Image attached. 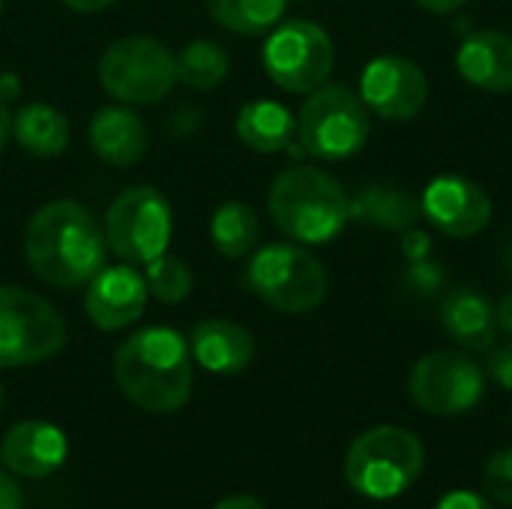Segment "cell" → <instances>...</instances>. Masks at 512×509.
I'll list each match as a JSON object with an SVG mask.
<instances>
[{
  "mask_svg": "<svg viewBox=\"0 0 512 509\" xmlns=\"http://www.w3.org/2000/svg\"><path fill=\"white\" fill-rule=\"evenodd\" d=\"M411 402L435 417L474 411L486 396V369L462 351H432L408 375Z\"/></svg>",
  "mask_w": 512,
  "mask_h": 509,
  "instance_id": "cell-11",
  "label": "cell"
},
{
  "mask_svg": "<svg viewBox=\"0 0 512 509\" xmlns=\"http://www.w3.org/2000/svg\"><path fill=\"white\" fill-rule=\"evenodd\" d=\"M285 6L288 0H204L207 15L240 36L270 33L282 21Z\"/></svg>",
  "mask_w": 512,
  "mask_h": 509,
  "instance_id": "cell-24",
  "label": "cell"
},
{
  "mask_svg": "<svg viewBox=\"0 0 512 509\" xmlns=\"http://www.w3.org/2000/svg\"><path fill=\"white\" fill-rule=\"evenodd\" d=\"M210 240L213 249L225 258H246L258 249L261 222L258 213L243 201H225L210 219Z\"/></svg>",
  "mask_w": 512,
  "mask_h": 509,
  "instance_id": "cell-23",
  "label": "cell"
},
{
  "mask_svg": "<svg viewBox=\"0 0 512 509\" xmlns=\"http://www.w3.org/2000/svg\"><path fill=\"white\" fill-rule=\"evenodd\" d=\"M228 54L210 39H195L177 54V84L189 90H213L228 75Z\"/></svg>",
  "mask_w": 512,
  "mask_h": 509,
  "instance_id": "cell-25",
  "label": "cell"
},
{
  "mask_svg": "<svg viewBox=\"0 0 512 509\" xmlns=\"http://www.w3.org/2000/svg\"><path fill=\"white\" fill-rule=\"evenodd\" d=\"M495 318H498V330H504L507 336H512V291H507V294L498 300Z\"/></svg>",
  "mask_w": 512,
  "mask_h": 509,
  "instance_id": "cell-33",
  "label": "cell"
},
{
  "mask_svg": "<svg viewBox=\"0 0 512 509\" xmlns=\"http://www.w3.org/2000/svg\"><path fill=\"white\" fill-rule=\"evenodd\" d=\"M114 381L141 411H180L192 396V348L171 327H144L114 351Z\"/></svg>",
  "mask_w": 512,
  "mask_h": 509,
  "instance_id": "cell-2",
  "label": "cell"
},
{
  "mask_svg": "<svg viewBox=\"0 0 512 509\" xmlns=\"http://www.w3.org/2000/svg\"><path fill=\"white\" fill-rule=\"evenodd\" d=\"M426 468L423 441L402 426H375L363 432L345 456L348 486L369 501L405 495Z\"/></svg>",
  "mask_w": 512,
  "mask_h": 509,
  "instance_id": "cell-4",
  "label": "cell"
},
{
  "mask_svg": "<svg viewBox=\"0 0 512 509\" xmlns=\"http://www.w3.org/2000/svg\"><path fill=\"white\" fill-rule=\"evenodd\" d=\"M267 207L273 225L300 246H324L351 222V198L342 183L309 165L279 171Z\"/></svg>",
  "mask_w": 512,
  "mask_h": 509,
  "instance_id": "cell-3",
  "label": "cell"
},
{
  "mask_svg": "<svg viewBox=\"0 0 512 509\" xmlns=\"http://www.w3.org/2000/svg\"><path fill=\"white\" fill-rule=\"evenodd\" d=\"M441 327L465 351H492L498 342L495 306L480 288L450 291L441 303Z\"/></svg>",
  "mask_w": 512,
  "mask_h": 509,
  "instance_id": "cell-19",
  "label": "cell"
},
{
  "mask_svg": "<svg viewBox=\"0 0 512 509\" xmlns=\"http://www.w3.org/2000/svg\"><path fill=\"white\" fill-rule=\"evenodd\" d=\"M423 216L447 237H477L492 219V198L468 177H435L420 195Z\"/></svg>",
  "mask_w": 512,
  "mask_h": 509,
  "instance_id": "cell-13",
  "label": "cell"
},
{
  "mask_svg": "<svg viewBox=\"0 0 512 509\" xmlns=\"http://www.w3.org/2000/svg\"><path fill=\"white\" fill-rule=\"evenodd\" d=\"M9 135H12V114H9V105L0 102V153L9 141Z\"/></svg>",
  "mask_w": 512,
  "mask_h": 509,
  "instance_id": "cell-37",
  "label": "cell"
},
{
  "mask_svg": "<svg viewBox=\"0 0 512 509\" xmlns=\"http://www.w3.org/2000/svg\"><path fill=\"white\" fill-rule=\"evenodd\" d=\"M18 96H21V81H18V75H15V72H0V102L9 105V102L18 99Z\"/></svg>",
  "mask_w": 512,
  "mask_h": 509,
  "instance_id": "cell-32",
  "label": "cell"
},
{
  "mask_svg": "<svg viewBox=\"0 0 512 509\" xmlns=\"http://www.w3.org/2000/svg\"><path fill=\"white\" fill-rule=\"evenodd\" d=\"M360 99L378 117L390 123H408L426 108L429 81L414 60L399 54H381L369 60L360 75Z\"/></svg>",
  "mask_w": 512,
  "mask_h": 509,
  "instance_id": "cell-12",
  "label": "cell"
},
{
  "mask_svg": "<svg viewBox=\"0 0 512 509\" xmlns=\"http://www.w3.org/2000/svg\"><path fill=\"white\" fill-rule=\"evenodd\" d=\"M3 3H6V0H0V15H3Z\"/></svg>",
  "mask_w": 512,
  "mask_h": 509,
  "instance_id": "cell-40",
  "label": "cell"
},
{
  "mask_svg": "<svg viewBox=\"0 0 512 509\" xmlns=\"http://www.w3.org/2000/svg\"><path fill=\"white\" fill-rule=\"evenodd\" d=\"M63 342L66 324L45 297L0 285V369L36 366L54 357Z\"/></svg>",
  "mask_w": 512,
  "mask_h": 509,
  "instance_id": "cell-9",
  "label": "cell"
},
{
  "mask_svg": "<svg viewBox=\"0 0 512 509\" xmlns=\"http://www.w3.org/2000/svg\"><path fill=\"white\" fill-rule=\"evenodd\" d=\"M0 411H3V387H0Z\"/></svg>",
  "mask_w": 512,
  "mask_h": 509,
  "instance_id": "cell-39",
  "label": "cell"
},
{
  "mask_svg": "<svg viewBox=\"0 0 512 509\" xmlns=\"http://www.w3.org/2000/svg\"><path fill=\"white\" fill-rule=\"evenodd\" d=\"M456 69L486 93H512V33L495 27L468 33L456 51Z\"/></svg>",
  "mask_w": 512,
  "mask_h": 509,
  "instance_id": "cell-16",
  "label": "cell"
},
{
  "mask_svg": "<svg viewBox=\"0 0 512 509\" xmlns=\"http://www.w3.org/2000/svg\"><path fill=\"white\" fill-rule=\"evenodd\" d=\"M420 9H426V12H435V15H447V12H456V9H462L468 0H414Z\"/></svg>",
  "mask_w": 512,
  "mask_h": 509,
  "instance_id": "cell-34",
  "label": "cell"
},
{
  "mask_svg": "<svg viewBox=\"0 0 512 509\" xmlns=\"http://www.w3.org/2000/svg\"><path fill=\"white\" fill-rule=\"evenodd\" d=\"M99 84L123 105H156L177 84V54L153 36H123L99 57Z\"/></svg>",
  "mask_w": 512,
  "mask_h": 509,
  "instance_id": "cell-7",
  "label": "cell"
},
{
  "mask_svg": "<svg viewBox=\"0 0 512 509\" xmlns=\"http://www.w3.org/2000/svg\"><path fill=\"white\" fill-rule=\"evenodd\" d=\"M507 273L512 276V243H510V249H507Z\"/></svg>",
  "mask_w": 512,
  "mask_h": 509,
  "instance_id": "cell-38",
  "label": "cell"
},
{
  "mask_svg": "<svg viewBox=\"0 0 512 509\" xmlns=\"http://www.w3.org/2000/svg\"><path fill=\"white\" fill-rule=\"evenodd\" d=\"M261 60L276 87L288 93H312L327 84L336 66V51L321 24L297 18L270 30Z\"/></svg>",
  "mask_w": 512,
  "mask_h": 509,
  "instance_id": "cell-10",
  "label": "cell"
},
{
  "mask_svg": "<svg viewBox=\"0 0 512 509\" xmlns=\"http://www.w3.org/2000/svg\"><path fill=\"white\" fill-rule=\"evenodd\" d=\"M435 509H495V501L480 495V492H468V489H453L447 492Z\"/></svg>",
  "mask_w": 512,
  "mask_h": 509,
  "instance_id": "cell-28",
  "label": "cell"
},
{
  "mask_svg": "<svg viewBox=\"0 0 512 509\" xmlns=\"http://www.w3.org/2000/svg\"><path fill=\"white\" fill-rule=\"evenodd\" d=\"M144 282L150 297H156L165 306H177L192 294L195 276L189 270V264L177 255H159L150 264H144Z\"/></svg>",
  "mask_w": 512,
  "mask_h": 509,
  "instance_id": "cell-26",
  "label": "cell"
},
{
  "mask_svg": "<svg viewBox=\"0 0 512 509\" xmlns=\"http://www.w3.org/2000/svg\"><path fill=\"white\" fill-rule=\"evenodd\" d=\"M24 258L45 285L60 291L81 288L105 267V228L78 201H48L27 222Z\"/></svg>",
  "mask_w": 512,
  "mask_h": 509,
  "instance_id": "cell-1",
  "label": "cell"
},
{
  "mask_svg": "<svg viewBox=\"0 0 512 509\" xmlns=\"http://www.w3.org/2000/svg\"><path fill=\"white\" fill-rule=\"evenodd\" d=\"M243 285L252 297L285 315H306L327 297L324 264L300 243H270L255 249Z\"/></svg>",
  "mask_w": 512,
  "mask_h": 509,
  "instance_id": "cell-5",
  "label": "cell"
},
{
  "mask_svg": "<svg viewBox=\"0 0 512 509\" xmlns=\"http://www.w3.org/2000/svg\"><path fill=\"white\" fill-rule=\"evenodd\" d=\"M483 492L495 504L512 509V447L498 450L483 468Z\"/></svg>",
  "mask_w": 512,
  "mask_h": 509,
  "instance_id": "cell-27",
  "label": "cell"
},
{
  "mask_svg": "<svg viewBox=\"0 0 512 509\" xmlns=\"http://www.w3.org/2000/svg\"><path fill=\"white\" fill-rule=\"evenodd\" d=\"M402 252H405V258H408L411 264L426 261V255H429V237L420 234V231H411V234L405 237V243H402Z\"/></svg>",
  "mask_w": 512,
  "mask_h": 509,
  "instance_id": "cell-31",
  "label": "cell"
},
{
  "mask_svg": "<svg viewBox=\"0 0 512 509\" xmlns=\"http://www.w3.org/2000/svg\"><path fill=\"white\" fill-rule=\"evenodd\" d=\"M489 378L498 384V387H504V390H510L512 393V342L507 345H501V348H495L492 351V360H489Z\"/></svg>",
  "mask_w": 512,
  "mask_h": 509,
  "instance_id": "cell-29",
  "label": "cell"
},
{
  "mask_svg": "<svg viewBox=\"0 0 512 509\" xmlns=\"http://www.w3.org/2000/svg\"><path fill=\"white\" fill-rule=\"evenodd\" d=\"M423 216V207L414 195L390 186H369L351 201V219L387 231H405Z\"/></svg>",
  "mask_w": 512,
  "mask_h": 509,
  "instance_id": "cell-22",
  "label": "cell"
},
{
  "mask_svg": "<svg viewBox=\"0 0 512 509\" xmlns=\"http://www.w3.org/2000/svg\"><path fill=\"white\" fill-rule=\"evenodd\" d=\"M213 509H267L258 498H252V495H231V498H225V501H219Z\"/></svg>",
  "mask_w": 512,
  "mask_h": 509,
  "instance_id": "cell-35",
  "label": "cell"
},
{
  "mask_svg": "<svg viewBox=\"0 0 512 509\" xmlns=\"http://www.w3.org/2000/svg\"><path fill=\"white\" fill-rule=\"evenodd\" d=\"M12 138L39 159H54L69 147V120L45 102H27L12 114Z\"/></svg>",
  "mask_w": 512,
  "mask_h": 509,
  "instance_id": "cell-20",
  "label": "cell"
},
{
  "mask_svg": "<svg viewBox=\"0 0 512 509\" xmlns=\"http://www.w3.org/2000/svg\"><path fill=\"white\" fill-rule=\"evenodd\" d=\"M90 150L114 168H132L147 153V129L141 117L123 105L99 108L87 126Z\"/></svg>",
  "mask_w": 512,
  "mask_h": 509,
  "instance_id": "cell-18",
  "label": "cell"
},
{
  "mask_svg": "<svg viewBox=\"0 0 512 509\" xmlns=\"http://www.w3.org/2000/svg\"><path fill=\"white\" fill-rule=\"evenodd\" d=\"M297 135L294 114L270 99L246 102L237 114V138L255 153H279Z\"/></svg>",
  "mask_w": 512,
  "mask_h": 509,
  "instance_id": "cell-21",
  "label": "cell"
},
{
  "mask_svg": "<svg viewBox=\"0 0 512 509\" xmlns=\"http://www.w3.org/2000/svg\"><path fill=\"white\" fill-rule=\"evenodd\" d=\"M69 9H75V12H102V9H108L114 0H63Z\"/></svg>",
  "mask_w": 512,
  "mask_h": 509,
  "instance_id": "cell-36",
  "label": "cell"
},
{
  "mask_svg": "<svg viewBox=\"0 0 512 509\" xmlns=\"http://www.w3.org/2000/svg\"><path fill=\"white\" fill-rule=\"evenodd\" d=\"M21 507H24V498H21L18 483H15L6 471H0V509H21Z\"/></svg>",
  "mask_w": 512,
  "mask_h": 509,
  "instance_id": "cell-30",
  "label": "cell"
},
{
  "mask_svg": "<svg viewBox=\"0 0 512 509\" xmlns=\"http://www.w3.org/2000/svg\"><path fill=\"white\" fill-rule=\"evenodd\" d=\"M66 453H69L66 435L45 420L15 423L0 444L3 468L30 480H42L60 471V465L66 462Z\"/></svg>",
  "mask_w": 512,
  "mask_h": 509,
  "instance_id": "cell-15",
  "label": "cell"
},
{
  "mask_svg": "<svg viewBox=\"0 0 512 509\" xmlns=\"http://www.w3.org/2000/svg\"><path fill=\"white\" fill-rule=\"evenodd\" d=\"M174 216L168 198L156 186L123 189L105 213L108 252L132 267H144L168 252Z\"/></svg>",
  "mask_w": 512,
  "mask_h": 509,
  "instance_id": "cell-8",
  "label": "cell"
},
{
  "mask_svg": "<svg viewBox=\"0 0 512 509\" xmlns=\"http://www.w3.org/2000/svg\"><path fill=\"white\" fill-rule=\"evenodd\" d=\"M369 108L345 84H321L309 93L297 117L300 147L324 162L360 153L369 141Z\"/></svg>",
  "mask_w": 512,
  "mask_h": 509,
  "instance_id": "cell-6",
  "label": "cell"
},
{
  "mask_svg": "<svg viewBox=\"0 0 512 509\" xmlns=\"http://www.w3.org/2000/svg\"><path fill=\"white\" fill-rule=\"evenodd\" d=\"M189 348H192V360L213 375H237L249 369V363L255 360L252 333L228 318L201 321L192 330Z\"/></svg>",
  "mask_w": 512,
  "mask_h": 509,
  "instance_id": "cell-17",
  "label": "cell"
},
{
  "mask_svg": "<svg viewBox=\"0 0 512 509\" xmlns=\"http://www.w3.org/2000/svg\"><path fill=\"white\" fill-rule=\"evenodd\" d=\"M147 282L144 273H138L132 264H117V267H102L90 282H87V297L84 309L90 324H96L105 333L123 330L135 324L144 315L147 306Z\"/></svg>",
  "mask_w": 512,
  "mask_h": 509,
  "instance_id": "cell-14",
  "label": "cell"
}]
</instances>
